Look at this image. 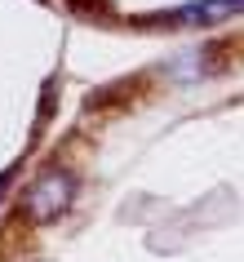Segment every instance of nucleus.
Instances as JSON below:
<instances>
[{
	"mask_svg": "<svg viewBox=\"0 0 244 262\" xmlns=\"http://www.w3.org/2000/svg\"><path fill=\"white\" fill-rule=\"evenodd\" d=\"M76 191H80L76 173H67V169H45V173H36L27 182V191L18 195V213L27 222H58L76 205Z\"/></svg>",
	"mask_w": 244,
	"mask_h": 262,
	"instance_id": "f257e3e1",
	"label": "nucleus"
},
{
	"mask_svg": "<svg viewBox=\"0 0 244 262\" xmlns=\"http://www.w3.org/2000/svg\"><path fill=\"white\" fill-rule=\"evenodd\" d=\"M244 14V0H200V5H182L169 14V23H191V27H204V23H222V18Z\"/></svg>",
	"mask_w": 244,
	"mask_h": 262,
	"instance_id": "f03ea898",
	"label": "nucleus"
}]
</instances>
